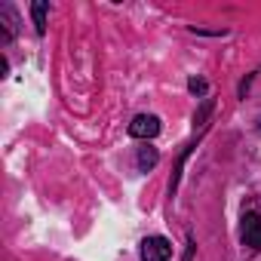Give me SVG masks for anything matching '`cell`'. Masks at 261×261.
<instances>
[{"label": "cell", "mask_w": 261, "mask_h": 261, "mask_svg": "<svg viewBox=\"0 0 261 261\" xmlns=\"http://www.w3.org/2000/svg\"><path fill=\"white\" fill-rule=\"evenodd\" d=\"M240 240H243V246H246V249L261 252V215H258V212H246V215H243Z\"/></svg>", "instance_id": "cell-1"}, {"label": "cell", "mask_w": 261, "mask_h": 261, "mask_svg": "<svg viewBox=\"0 0 261 261\" xmlns=\"http://www.w3.org/2000/svg\"><path fill=\"white\" fill-rule=\"evenodd\" d=\"M169 258H172V243L166 237L142 240V261H169Z\"/></svg>", "instance_id": "cell-2"}, {"label": "cell", "mask_w": 261, "mask_h": 261, "mask_svg": "<svg viewBox=\"0 0 261 261\" xmlns=\"http://www.w3.org/2000/svg\"><path fill=\"white\" fill-rule=\"evenodd\" d=\"M160 133V120L154 114H139L133 123H129V136L133 139H154Z\"/></svg>", "instance_id": "cell-3"}, {"label": "cell", "mask_w": 261, "mask_h": 261, "mask_svg": "<svg viewBox=\"0 0 261 261\" xmlns=\"http://www.w3.org/2000/svg\"><path fill=\"white\" fill-rule=\"evenodd\" d=\"M157 160H160V154H157V148H151V145H145V148H139V169H142V172H151V169L157 166Z\"/></svg>", "instance_id": "cell-4"}, {"label": "cell", "mask_w": 261, "mask_h": 261, "mask_svg": "<svg viewBox=\"0 0 261 261\" xmlns=\"http://www.w3.org/2000/svg\"><path fill=\"white\" fill-rule=\"evenodd\" d=\"M0 19H4V43H10L13 40V34H16V13L10 10V7H0Z\"/></svg>", "instance_id": "cell-5"}, {"label": "cell", "mask_w": 261, "mask_h": 261, "mask_svg": "<svg viewBox=\"0 0 261 261\" xmlns=\"http://www.w3.org/2000/svg\"><path fill=\"white\" fill-rule=\"evenodd\" d=\"M31 16H34V28H37V34H43L46 31V4H31Z\"/></svg>", "instance_id": "cell-6"}, {"label": "cell", "mask_w": 261, "mask_h": 261, "mask_svg": "<svg viewBox=\"0 0 261 261\" xmlns=\"http://www.w3.org/2000/svg\"><path fill=\"white\" fill-rule=\"evenodd\" d=\"M188 89H191L194 95H206V89H209V86H206V80H203V77H191V80H188Z\"/></svg>", "instance_id": "cell-7"}, {"label": "cell", "mask_w": 261, "mask_h": 261, "mask_svg": "<svg viewBox=\"0 0 261 261\" xmlns=\"http://www.w3.org/2000/svg\"><path fill=\"white\" fill-rule=\"evenodd\" d=\"M209 111H212V98H206V101H203V108L194 114V123H200V126H203V123H206V117H209Z\"/></svg>", "instance_id": "cell-8"}, {"label": "cell", "mask_w": 261, "mask_h": 261, "mask_svg": "<svg viewBox=\"0 0 261 261\" xmlns=\"http://www.w3.org/2000/svg\"><path fill=\"white\" fill-rule=\"evenodd\" d=\"M252 77H255V74H249V77L240 83V95H246V92H249V86H252Z\"/></svg>", "instance_id": "cell-9"}, {"label": "cell", "mask_w": 261, "mask_h": 261, "mask_svg": "<svg viewBox=\"0 0 261 261\" xmlns=\"http://www.w3.org/2000/svg\"><path fill=\"white\" fill-rule=\"evenodd\" d=\"M185 261H194V240L188 243V255H185Z\"/></svg>", "instance_id": "cell-10"}, {"label": "cell", "mask_w": 261, "mask_h": 261, "mask_svg": "<svg viewBox=\"0 0 261 261\" xmlns=\"http://www.w3.org/2000/svg\"><path fill=\"white\" fill-rule=\"evenodd\" d=\"M255 129H258V133H261V117H258V123H255Z\"/></svg>", "instance_id": "cell-11"}]
</instances>
